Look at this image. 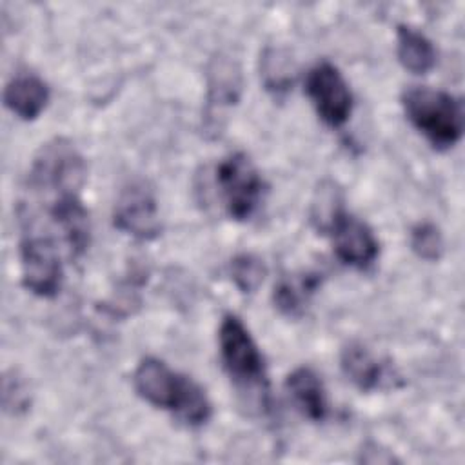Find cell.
<instances>
[{
	"label": "cell",
	"mask_w": 465,
	"mask_h": 465,
	"mask_svg": "<svg viewBox=\"0 0 465 465\" xmlns=\"http://www.w3.org/2000/svg\"><path fill=\"white\" fill-rule=\"evenodd\" d=\"M411 247L423 260H438L443 252V238L440 229L432 223L416 225L411 232Z\"/></svg>",
	"instance_id": "18"
},
{
	"label": "cell",
	"mask_w": 465,
	"mask_h": 465,
	"mask_svg": "<svg viewBox=\"0 0 465 465\" xmlns=\"http://www.w3.org/2000/svg\"><path fill=\"white\" fill-rule=\"evenodd\" d=\"M22 283L36 296H54L62 283L58 249L49 236L25 232L20 242Z\"/></svg>",
	"instance_id": "6"
},
{
	"label": "cell",
	"mask_w": 465,
	"mask_h": 465,
	"mask_svg": "<svg viewBox=\"0 0 465 465\" xmlns=\"http://www.w3.org/2000/svg\"><path fill=\"white\" fill-rule=\"evenodd\" d=\"M398 60L414 74L430 71L436 64V51L430 40L409 25H398Z\"/></svg>",
	"instance_id": "15"
},
{
	"label": "cell",
	"mask_w": 465,
	"mask_h": 465,
	"mask_svg": "<svg viewBox=\"0 0 465 465\" xmlns=\"http://www.w3.org/2000/svg\"><path fill=\"white\" fill-rule=\"evenodd\" d=\"M114 225L140 240H151L160 232L156 200L145 183L134 182L122 191L114 207Z\"/></svg>",
	"instance_id": "8"
},
{
	"label": "cell",
	"mask_w": 465,
	"mask_h": 465,
	"mask_svg": "<svg viewBox=\"0 0 465 465\" xmlns=\"http://www.w3.org/2000/svg\"><path fill=\"white\" fill-rule=\"evenodd\" d=\"M49 100L47 84L31 73H20L4 89V104L22 120L36 118Z\"/></svg>",
	"instance_id": "12"
},
{
	"label": "cell",
	"mask_w": 465,
	"mask_h": 465,
	"mask_svg": "<svg viewBox=\"0 0 465 465\" xmlns=\"http://www.w3.org/2000/svg\"><path fill=\"white\" fill-rule=\"evenodd\" d=\"M285 387L298 407V411L312 420L320 421L327 416L329 407H327V398H325V389L318 374L309 369V367H298L294 369L285 381Z\"/></svg>",
	"instance_id": "13"
},
{
	"label": "cell",
	"mask_w": 465,
	"mask_h": 465,
	"mask_svg": "<svg viewBox=\"0 0 465 465\" xmlns=\"http://www.w3.org/2000/svg\"><path fill=\"white\" fill-rule=\"evenodd\" d=\"M409 122L438 147H452L463 133L461 102L440 89L411 87L401 96Z\"/></svg>",
	"instance_id": "2"
},
{
	"label": "cell",
	"mask_w": 465,
	"mask_h": 465,
	"mask_svg": "<svg viewBox=\"0 0 465 465\" xmlns=\"http://www.w3.org/2000/svg\"><path fill=\"white\" fill-rule=\"evenodd\" d=\"M85 180V162L76 147L54 138L40 147L29 169V187L56 194L78 193Z\"/></svg>",
	"instance_id": "4"
},
{
	"label": "cell",
	"mask_w": 465,
	"mask_h": 465,
	"mask_svg": "<svg viewBox=\"0 0 465 465\" xmlns=\"http://www.w3.org/2000/svg\"><path fill=\"white\" fill-rule=\"evenodd\" d=\"M340 365L343 374L361 391H374L391 383L389 367L380 361L363 343L351 341L341 349Z\"/></svg>",
	"instance_id": "11"
},
{
	"label": "cell",
	"mask_w": 465,
	"mask_h": 465,
	"mask_svg": "<svg viewBox=\"0 0 465 465\" xmlns=\"http://www.w3.org/2000/svg\"><path fill=\"white\" fill-rule=\"evenodd\" d=\"M240 71L234 62L227 58H216L209 69V109L214 113L227 105H232L240 94Z\"/></svg>",
	"instance_id": "16"
},
{
	"label": "cell",
	"mask_w": 465,
	"mask_h": 465,
	"mask_svg": "<svg viewBox=\"0 0 465 465\" xmlns=\"http://www.w3.org/2000/svg\"><path fill=\"white\" fill-rule=\"evenodd\" d=\"M216 183L225 211L234 220H247L262 196L263 182L251 158L232 153L216 165Z\"/></svg>",
	"instance_id": "5"
},
{
	"label": "cell",
	"mask_w": 465,
	"mask_h": 465,
	"mask_svg": "<svg viewBox=\"0 0 465 465\" xmlns=\"http://www.w3.org/2000/svg\"><path fill=\"white\" fill-rule=\"evenodd\" d=\"M220 356L231 380L247 391H256L267 401V374L262 352L242 320L234 314H225L220 331Z\"/></svg>",
	"instance_id": "3"
},
{
	"label": "cell",
	"mask_w": 465,
	"mask_h": 465,
	"mask_svg": "<svg viewBox=\"0 0 465 465\" xmlns=\"http://www.w3.org/2000/svg\"><path fill=\"white\" fill-rule=\"evenodd\" d=\"M322 283L320 272H300L283 276L272 292L274 305L287 316H298L309 303V298L316 292Z\"/></svg>",
	"instance_id": "14"
},
{
	"label": "cell",
	"mask_w": 465,
	"mask_h": 465,
	"mask_svg": "<svg viewBox=\"0 0 465 465\" xmlns=\"http://www.w3.org/2000/svg\"><path fill=\"white\" fill-rule=\"evenodd\" d=\"M265 274L263 262L254 254H238L231 262V278L242 292H252L258 289Z\"/></svg>",
	"instance_id": "17"
},
{
	"label": "cell",
	"mask_w": 465,
	"mask_h": 465,
	"mask_svg": "<svg viewBox=\"0 0 465 465\" xmlns=\"http://www.w3.org/2000/svg\"><path fill=\"white\" fill-rule=\"evenodd\" d=\"M327 232L334 242L336 256L356 269L369 267L378 256V240L371 227L361 220L347 214L343 209L336 214Z\"/></svg>",
	"instance_id": "9"
},
{
	"label": "cell",
	"mask_w": 465,
	"mask_h": 465,
	"mask_svg": "<svg viewBox=\"0 0 465 465\" xmlns=\"http://www.w3.org/2000/svg\"><path fill=\"white\" fill-rule=\"evenodd\" d=\"M49 216L53 218L54 225L60 229L62 238L67 245L69 256H80L89 245V214L87 209L82 205L78 193L56 194L49 207Z\"/></svg>",
	"instance_id": "10"
},
{
	"label": "cell",
	"mask_w": 465,
	"mask_h": 465,
	"mask_svg": "<svg viewBox=\"0 0 465 465\" xmlns=\"http://www.w3.org/2000/svg\"><path fill=\"white\" fill-rule=\"evenodd\" d=\"M305 91L327 125L338 127L347 122L352 109V94L345 78L331 62H320L309 71Z\"/></svg>",
	"instance_id": "7"
},
{
	"label": "cell",
	"mask_w": 465,
	"mask_h": 465,
	"mask_svg": "<svg viewBox=\"0 0 465 465\" xmlns=\"http://www.w3.org/2000/svg\"><path fill=\"white\" fill-rule=\"evenodd\" d=\"M133 383L145 401L173 412L187 425H202L211 416V403L203 389L156 358H145L138 363Z\"/></svg>",
	"instance_id": "1"
}]
</instances>
